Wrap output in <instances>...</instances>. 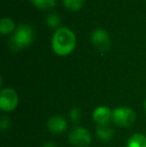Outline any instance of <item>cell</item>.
I'll list each match as a JSON object with an SVG mask.
<instances>
[{
    "label": "cell",
    "mask_w": 146,
    "mask_h": 147,
    "mask_svg": "<svg viewBox=\"0 0 146 147\" xmlns=\"http://www.w3.org/2000/svg\"><path fill=\"white\" fill-rule=\"evenodd\" d=\"M52 49L59 56L70 54L76 46V37L72 30L67 27H60L54 32L52 37Z\"/></svg>",
    "instance_id": "obj_1"
},
{
    "label": "cell",
    "mask_w": 146,
    "mask_h": 147,
    "mask_svg": "<svg viewBox=\"0 0 146 147\" xmlns=\"http://www.w3.org/2000/svg\"><path fill=\"white\" fill-rule=\"evenodd\" d=\"M43 147H57V145L53 142H47L43 145Z\"/></svg>",
    "instance_id": "obj_17"
},
{
    "label": "cell",
    "mask_w": 146,
    "mask_h": 147,
    "mask_svg": "<svg viewBox=\"0 0 146 147\" xmlns=\"http://www.w3.org/2000/svg\"><path fill=\"white\" fill-rule=\"evenodd\" d=\"M92 117L97 125L108 124L110 119H112V111L106 106H98L97 108L94 109Z\"/></svg>",
    "instance_id": "obj_7"
},
{
    "label": "cell",
    "mask_w": 146,
    "mask_h": 147,
    "mask_svg": "<svg viewBox=\"0 0 146 147\" xmlns=\"http://www.w3.org/2000/svg\"><path fill=\"white\" fill-rule=\"evenodd\" d=\"M46 23L47 25H49L52 28H57L60 24V18H59L58 14L57 13H52L49 14L46 17ZM58 29V28H57Z\"/></svg>",
    "instance_id": "obj_14"
},
{
    "label": "cell",
    "mask_w": 146,
    "mask_h": 147,
    "mask_svg": "<svg viewBox=\"0 0 146 147\" xmlns=\"http://www.w3.org/2000/svg\"><path fill=\"white\" fill-rule=\"evenodd\" d=\"M15 31V23L12 19L4 17L0 20V33L3 35L10 34Z\"/></svg>",
    "instance_id": "obj_10"
},
{
    "label": "cell",
    "mask_w": 146,
    "mask_h": 147,
    "mask_svg": "<svg viewBox=\"0 0 146 147\" xmlns=\"http://www.w3.org/2000/svg\"><path fill=\"white\" fill-rule=\"evenodd\" d=\"M144 108H145V110H146V100H145V102H144Z\"/></svg>",
    "instance_id": "obj_18"
},
{
    "label": "cell",
    "mask_w": 146,
    "mask_h": 147,
    "mask_svg": "<svg viewBox=\"0 0 146 147\" xmlns=\"http://www.w3.org/2000/svg\"><path fill=\"white\" fill-rule=\"evenodd\" d=\"M31 2L38 9L41 10L51 9L56 4V0H31Z\"/></svg>",
    "instance_id": "obj_12"
},
{
    "label": "cell",
    "mask_w": 146,
    "mask_h": 147,
    "mask_svg": "<svg viewBox=\"0 0 146 147\" xmlns=\"http://www.w3.org/2000/svg\"><path fill=\"white\" fill-rule=\"evenodd\" d=\"M47 128L52 133H62L67 129V122L63 117L59 116V115H55V116H52L48 120Z\"/></svg>",
    "instance_id": "obj_8"
},
{
    "label": "cell",
    "mask_w": 146,
    "mask_h": 147,
    "mask_svg": "<svg viewBox=\"0 0 146 147\" xmlns=\"http://www.w3.org/2000/svg\"><path fill=\"white\" fill-rule=\"evenodd\" d=\"M34 39V30L27 24H20L14 31L13 35L9 39L10 49L13 51H19L29 46Z\"/></svg>",
    "instance_id": "obj_2"
},
{
    "label": "cell",
    "mask_w": 146,
    "mask_h": 147,
    "mask_svg": "<svg viewBox=\"0 0 146 147\" xmlns=\"http://www.w3.org/2000/svg\"><path fill=\"white\" fill-rule=\"evenodd\" d=\"M18 94L12 88H4L0 92V108L3 111L9 112L17 107Z\"/></svg>",
    "instance_id": "obj_5"
},
{
    "label": "cell",
    "mask_w": 146,
    "mask_h": 147,
    "mask_svg": "<svg viewBox=\"0 0 146 147\" xmlns=\"http://www.w3.org/2000/svg\"><path fill=\"white\" fill-rule=\"evenodd\" d=\"M69 141L76 147H86L91 142V134L86 128L77 126L74 127L69 133Z\"/></svg>",
    "instance_id": "obj_4"
},
{
    "label": "cell",
    "mask_w": 146,
    "mask_h": 147,
    "mask_svg": "<svg viewBox=\"0 0 146 147\" xmlns=\"http://www.w3.org/2000/svg\"><path fill=\"white\" fill-rule=\"evenodd\" d=\"M96 133L100 140L109 141L114 134V131L109 124H101V125H97L96 127Z\"/></svg>",
    "instance_id": "obj_9"
},
{
    "label": "cell",
    "mask_w": 146,
    "mask_h": 147,
    "mask_svg": "<svg viewBox=\"0 0 146 147\" xmlns=\"http://www.w3.org/2000/svg\"><path fill=\"white\" fill-rule=\"evenodd\" d=\"M9 124H10V120L8 117H2L1 118V121H0V127H1L2 130H5L6 128L9 127Z\"/></svg>",
    "instance_id": "obj_16"
},
{
    "label": "cell",
    "mask_w": 146,
    "mask_h": 147,
    "mask_svg": "<svg viewBox=\"0 0 146 147\" xmlns=\"http://www.w3.org/2000/svg\"><path fill=\"white\" fill-rule=\"evenodd\" d=\"M85 0H63L64 6L71 11H77L83 6Z\"/></svg>",
    "instance_id": "obj_13"
},
{
    "label": "cell",
    "mask_w": 146,
    "mask_h": 147,
    "mask_svg": "<svg viewBox=\"0 0 146 147\" xmlns=\"http://www.w3.org/2000/svg\"><path fill=\"white\" fill-rule=\"evenodd\" d=\"M112 120L115 125L120 127H129L136 120V114L129 107H117L112 111Z\"/></svg>",
    "instance_id": "obj_3"
},
{
    "label": "cell",
    "mask_w": 146,
    "mask_h": 147,
    "mask_svg": "<svg viewBox=\"0 0 146 147\" xmlns=\"http://www.w3.org/2000/svg\"><path fill=\"white\" fill-rule=\"evenodd\" d=\"M69 119L71 120L74 123H77L80 119H81V112L79 109L73 108L72 110L69 112Z\"/></svg>",
    "instance_id": "obj_15"
},
{
    "label": "cell",
    "mask_w": 146,
    "mask_h": 147,
    "mask_svg": "<svg viewBox=\"0 0 146 147\" xmlns=\"http://www.w3.org/2000/svg\"><path fill=\"white\" fill-rule=\"evenodd\" d=\"M91 42L94 45V47L100 52H105L110 47L109 35L102 28H98L92 32Z\"/></svg>",
    "instance_id": "obj_6"
},
{
    "label": "cell",
    "mask_w": 146,
    "mask_h": 147,
    "mask_svg": "<svg viewBox=\"0 0 146 147\" xmlns=\"http://www.w3.org/2000/svg\"><path fill=\"white\" fill-rule=\"evenodd\" d=\"M127 147H146V136L143 134H133L127 142Z\"/></svg>",
    "instance_id": "obj_11"
}]
</instances>
